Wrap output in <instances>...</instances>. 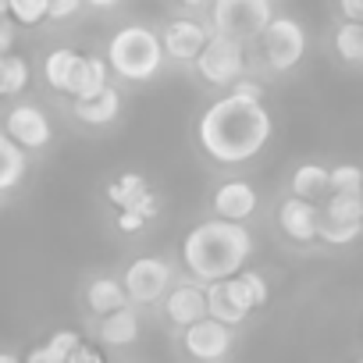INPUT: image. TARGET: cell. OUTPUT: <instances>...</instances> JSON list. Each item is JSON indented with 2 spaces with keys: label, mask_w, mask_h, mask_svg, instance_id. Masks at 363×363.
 Wrapping results in <instances>:
<instances>
[{
  "label": "cell",
  "mask_w": 363,
  "mask_h": 363,
  "mask_svg": "<svg viewBox=\"0 0 363 363\" xmlns=\"http://www.w3.org/2000/svg\"><path fill=\"white\" fill-rule=\"evenodd\" d=\"M271 132H274V121H271L264 100L242 96V93H228V96L214 100L196 125V139H200L203 153L218 164L253 160L267 146Z\"/></svg>",
  "instance_id": "1"
},
{
  "label": "cell",
  "mask_w": 363,
  "mask_h": 363,
  "mask_svg": "<svg viewBox=\"0 0 363 363\" xmlns=\"http://www.w3.org/2000/svg\"><path fill=\"white\" fill-rule=\"evenodd\" d=\"M253 253V235L242 221L211 218L182 239V264L196 281H221L242 271Z\"/></svg>",
  "instance_id": "2"
},
{
  "label": "cell",
  "mask_w": 363,
  "mask_h": 363,
  "mask_svg": "<svg viewBox=\"0 0 363 363\" xmlns=\"http://www.w3.org/2000/svg\"><path fill=\"white\" fill-rule=\"evenodd\" d=\"M164 43L146 26H125L107 43V65L125 82H150L164 65Z\"/></svg>",
  "instance_id": "3"
},
{
  "label": "cell",
  "mask_w": 363,
  "mask_h": 363,
  "mask_svg": "<svg viewBox=\"0 0 363 363\" xmlns=\"http://www.w3.org/2000/svg\"><path fill=\"white\" fill-rule=\"evenodd\" d=\"M267 303V281L257 271H235L232 278L207 281V313L221 324H242Z\"/></svg>",
  "instance_id": "4"
},
{
  "label": "cell",
  "mask_w": 363,
  "mask_h": 363,
  "mask_svg": "<svg viewBox=\"0 0 363 363\" xmlns=\"http://www.w3.org/2000/svg\"><path fill=\"white\" fill-rule=\"evenodd\" d=\"M107 68H111L107 61H100V57H82V54H75V50H68V47L50 50L47 61H43V75H47L50 89H57V93H65V96H72V100L93 96L96 89H104V86H107Z\"/></svg>",
  "instance_id": "5"
},
{
  "label": "cell",
  "mask_w": 363,
  "mask_h": 363,
  "mask_svg": "<svg viewBox=\"0 0 363 363\" xmlns=\"http://www.w3.org/2000/svg\"><path fill=\"white\" fill-rule=\"evenodd\" d=\"M274 18L271 0H211V26L232 40H260L267 22Z\"/></svg>",
  "instance_id": "6"
},
{
  "label": "cell",
  "mask_w": 363,
  "mask_h": 363,
  "mask_svg": "<svg viewBox=\"0 0 363 363\" xmlns=\"http://www.w3.org/2000/svg\"><path fill=\"white\" fill-rule=\"evenodd\" d=\"M193 65H196L200 79H207L211 86H232L246 75L242 40H232L225 33H211V40L203 43V50L196 54Z\"/></svg>",
  "instance_id": "7"
},
{
  "label": "cell",
  "mask_w": 363,
  "mask_h": 363,
  "mask_svg": "<svg viewBox=\"0 0 363 363\" xmlns=\"http://www.w3.org/2000/svg\"><path fill=\"white\" fill-rule=\"evenodd\" d=\"M260 47H264L267 68L278 72V75H285V72H292L303 61V54H306V33H303V26L296 18L278 15L260 33Z\"/></svg>",
  "instance_id": "8"
},
{
  "label": "cell",
  "mask_w": 363,
  "mask_h": 363,
  "mask_svg": "<svg viewBox=\"0 0 363 363\" xmlns=\"http://www.w3.org/2000/svg\"><path fill=\"white\" fill-rule=\"evenodd\" d=\"M121 285H125L128 303L150 306V303H157L160 296H167V289H171V264L160 260V257H139V260H132V264L125 267Z\"/></svg>",
  "instance_id": "9"
},
{
  "label": "cell",
  "mask_w": 363,
  "mask_h": 363,
  "mask_svg": "<svg viewBox=\"0 0 363 363\" xmlns=\"http://www.w3.org/2000/svg\"><path fill=\"white\" fill-rule=\"evenodd\" d=\"M232 342H235L232 324H221V320H214L211 313L200 317V320H193V324H186V335H182V345H186V352H189L193 359H200V363H218V359H225L228 349H232Z\"/></svg>",
  "instance_id": "10"
},
{
  "label": "cell",
  "mask_w": 363,
  "mask_h": 363,
  "mask_svg": "<svg viewBox=\"0 0 363 363\" xmlns=\"http://www.w3.org/2000/svg\"><path fill=\"white\" fill-rule=\"evenodd\" d=\"M4 132L22 146V150H43L47 143H50V135H54V128H50V118L36 107V104H15L11 111H8V121H4Z\"/></svg>",
  "instance_id": "11"
},
{
  "label": "cell",
  "mask_w": 363,
  "mask_h": 363,
  "mask_svg": "<svg viewBox=\"0 0 363 363\" xmlns=\"http://www.w3.org/2000/svg\"><path fill=\"white\" fill-rule=\"evenodd\" d=\"M107 200H111V207H118V211H139L146 221L157 218V196L150 193L146 178L135 174V171L118 174V178L111 182V186H107Z\"/></svg>",
  "instance_id": "12"
},
{
  "label": "cell",
  "mask_w": 363,
  "mask_h": 363,
  "mask_svg": "<svg viewBox=\"0 0 363 363\" xmlns=\"http://www.w3.org/2000/svg\"><path fill=\"white\" fill-rule=\"evenodd\" d=\"M211 26H200L193 18H178L164 29L160 43H164V54L174 57V61H196V54L203 50V43L211 40Z\"/></svg>",
  "instance_id": "13"
},
{
  "label": "cell",
  "mask_w": 363,
  "mask_h": 363,
  "mask_svg": "<svg viewBox=\"0 0 363 363\" xmlns=\"http://www.w3.org/2000/svg\"><path fill=\"white\" fill-rule=\"evenodd\" d=\"M278 225H281V232H285L292 242H313V239H317V228H320V207H317L313 200L289 196V200L278 207Z\"/></svg>",
  "instance_id": "14"
},
{
  "label": "cell",
  "mask_w": 363,
  "mask_h": 363,
  "mask_svg": "<svg viewBox=\"0 0 363 363\" xmlns=\"http://www.w3.org/2000/svg\"><path fill=\"white\" fill-rule=\"evenodd\" d=\"M211 207H214V218L246 221L257 211V189L250 186V182H242V178H228V182H221V186L214 189Z\"/></svg>",
  "instance_id": "15"
},
{
  "label": "cell",
  "mask_w": 363,
  "mask_h": 363,
  "mask_svg": "<svg viewBox=\"0 0 363 363\" xmlns=\"http://www.w3.org/2000/svg\"><path fill=\"white\" fill-rule=\"evenodd\" d=\"M164 313L171 324H193L200 317H207V289L196 281H182L164 296Z\"/></svg>",
  "instance_id": "16"
},
{
  "label": "cell",
  "mask_w": 363,
  "mask_h": 363,
  "mask_svg": "<svg viewBox=\"0 0 363 363\" xmlns=\"http://www.w3.org/2000/svg\"><path fill=\"white\" fill-rule=\"evenodd\" d=\"M72 111H75V118L86 121V125H107V121H114V118L121 114V93L107 82V86L96 89L93 96H79V100L72 104Z\"/></svg>",
  "instance_id": "17"
},
{
  "label": "cell",
  "mask_w": 363,
  "mask_h": 363,
  "mask_svg": "<svg viewBox=\"0 0 363 363\" xmlns=\"http://www.w3.org/2000/svg\"><path fill=\"white\" fill-rule=\"evenodd\" d=\"M29 171V150H22L8 132H0V196L15 193Z\"/></svg>",
  "instance_id": "18"
},
{
  "label": "cell",
  "mask_w": 363,
  "mask_h": 363,
  "mask_svg": "<svg viewBox=\"0 0 363 363\" xmlns=\"http://www.w3.org/2000/svg\"><path fill=\"white\" fill-rule=\"evenodd\" d=\"M100 338H104L107 345H114V349L132 345V342L139 338V313H135L128 303L118 306V310H111L107 317H100Z\"/></svg>",
  "instance_id": "19"
},
{
  "label": "cell",
  "mask_w": 363,
  "mask_h": 363,
  "mask_svg": "<svg viewBox=\"0 0 363 363\" xmlns=\"http://www.w3.org/2000/svg\"><path fill=\"white\" fill-rule=\"evenodd\" d=\"M125 303H128L125 285H121L118 278H111V274H100V278H93V281L86 285V306H89L96 317H107L111 310H118V306H125Z\"/></svg>",
  "instance_id": "20"
},
{
  "label": "cell",
  "mask_w": 363,
  "mask_h": 363,
  "mask_svg": "<svg viewBox=\"0 0 363 363\" xmlns=\"http://www.w3.org/2000/svg\"><path fill=\"white\" fill-rule=\"evenodd\" d=\"M289 186H292V196H303V200L320 203V200H328V167L306 160V164H299V167L292 171Z\"/></svg>",
  "instance_id": "21"
},
{
  "label": "cell",
  "mask_w": 363,
  "mask_h": 363,
  "mask_svg": "<svg viewBox=\"0 0 363 363\" xmlns=\"http://www.w3.org/2000/svg\"><path fill=\"white\" fill-rule=\"evenodd\" d=\"M335 54L345 65H363V22H342L335 29Z\"/></svg>",
  "instance_id": "22"
},
{
  "label": "cell",
  "mask_w": 363,
  "mask_h": 363,
  "mask_svg": "<svg viewBox=\"0 0 363 363\" xmlns=\"http://www.w3.org/2000/svg\"><path fill=\"white\" fill-rule=\"evenodd\" d=\"M29 86V61L18 54H0V96H15Z\"/></svg>",
  "instance_id": "23"
},
{
  "label": "cell",
  "mask_w": 363,
  "mask_h": 363,
  "mask_svg": "<svg viewBox=\"0 0 363 363\" xmlns=\"http://www.w3.org/2000/svg\"><path fill=\"white\" fill-rule=\"evenodd\" d=\"M320 218L331 221H363V193H328Z\"/></svg>",
  "instance_id": "24"
},
{
  "label": "cell",
  "mask_w": 363,
  "mask_h": 363,
  "mask_svg": "<svg viewBox=\"0 0 363 363\" xmlns=\"http://www.w3.org/2000/svg\"><path fill=\"white\" fill-rule=\"evenodd\" d=\"M363 235V221H331V218H320V228H317V239L328 242V246H349Z\"/></svg>",
  "instance_id": "25"
},
{
  "label": "cell",
  "mask_w": 363,
  "mask_h": 363,
  "mask_svg": "<svg viewBox=\"0 0 363 363\" xmlns=\"http://www.w3.org/2000/svg\"><path fill=\"white\" fill-rule=\"evenodd\" d=\"M328 193H363V167L356 164L328 167Z\"/></svg>",
  "instance_id": "26"
},
{
  "label": "cell",
  "mask_w": 363,
  "mask_h": 363,
  "mask_svg": "<svg viewBox=\"0 0 363 363\" xmlns=\"http://www.w3.org/2000/svg\"><path fill=\"white\" fill-rule=\"evenodd\" d=\"M47 11H50V0H8V15L18 26H40L47 22Z\"/></svg>",
  "instance_id": "27"
},
{
  "label": "cell",
  "mask_w": 363,
  "mask_h": 363,
  "mask_svg": "<svg viewBox=\"0 0 363 363\" xmlns=\"http://www.w3.org/2000/svg\"><path fill=\"white\" fill-rule=\"evenodd\" d=\"M79 342H82V338H79V331H54V335H50V342H47V352H50L57 363H65Z\"/></svg>",
  "instance_id": "28"
},
{
  "label": "cell",
  "mask_w": 363,
  "mask_h": 363,
  "mask_svg": "<svg viewBox=\"0 0 363 363\" xmlns=\"http://www.w3.org/2000/svg\"><path fill=\"white\" fill-rule=\"evenodd\" d=\"M79 8H82V0H50L47 18H50V22H61V18H72Z\"/></svg>",
  "instance_id": "29"
},
{
  "label": "cell",
  "mask_w": 363,
  "mask_h": 363,
  "mask_svg": "<svg viewBox=\"0 0 363 363\" xmlns=\"http://www.w3.org/2000/svg\"><path fill=\"white\" fill-rule=\"evenodd\" d=\"M118 232H125V235H132V232H139L143 225H146V218L139 214V211H118Z\"/></svg>",
  "instance_id": "30"
},
{
  "label": "cell",
  "mask_w": 363,
  "mask_h": 363,
  "mask_svg": "<svg viewBox=\"0 0 363 363\" xmlns=\"http://www.w3.org/2000/svg\"><path fill=\"white\" fill-rule=\"evenodd\" d=\"M65 363H107V359H104V352H96L93 345H86V342H79V345L72 349V356H68Z\"/></svg>",
  "instance_id": "31"
},
{
  "label": "cell",
  "mask_w": 363,
  "mask_h": 363,
  "mask_svg": "<svg viewBox=\"0 0 363 363\" xmlns=\"http://www.w3.org/2000/svg\"><path fill=\"white\" fill-rule=\"evenodd\" d=\"M338 11L349 22H363V0H338Z\"/></svg>",
  "instance_id": "32"
},
{
  "label": "cell",
  "mask_w": 363,
  "mask_h": 363,
  "mask_svg": "<svg viewBox=\"0 0 363 363\" xmlns=\"http://www.w3.org/2000/svg\"><path fill=\"white\" fill-rule=\"evenodd\" d=\"M232 93H242V96H257V100H264V89H260L257 82H250V79L232 82Z\"/></svg>",
  "instance_id": "33"
},
{
  "label": "cell",
  "mask_w": 363,
  "mask_h": 363,
  "mask_svg": "<svg viewBox=\"0 0 363 363\" xmlns=\"http://www.w3.org/2000/svg\"><path fill=\"white\" fill-rule=\"evenodd\" d=\"M8 47H11V29L4 26V18H0V54H8Z\"/></svg>",
  "instance_id": "34"
},
{
  "label": "cell",
  "mask_w": 363,
  "mask_h": 363,
  "mask_svg": "<svg viewBox=\"0 0 363 363\" xmlns=\"http://www.w3.org/2000/svg\"><path fill=\"white\" fill-rule=\"evenodd\" d=\"M182 8H189V11H203V8H211V0H178Z\"/></svg>",
  "instance_id": "35"
},
{
  "label": "cell",
  "mask_w": 363,
  "mask_h": 363,
  "mask_svg": "<svg viewBox=\"0 0 363 363\" xmlns=\"http://www.w3.org/2000/svg\"><path fill=\"white\" fill-rule=\"evenodd\" d=\"M82 4H89V8H96V11H107V8L121 4V0H82Z\"/></svg>",
  "instance_id": "36"
},
{
  "label": "cell",
  "mask_w": 363,
  "mask_h": 363,
  "mask_svg": "<svg viewBox=\"0 0 363 363\" xmlns=\"http://www.w3.org/2000/svg\"><path fill=\"white\" fill-rule=\"evenodd\" d=\"M0 363H22L18 356H11V352H0Z\"/></svg>",
  "instance_id": "37"
},
{
  "label": "cell",
  "mask_w": 363,
  "mask_h": 363,
  "mask_svg": "<svg viewBox=\"0 0 363 363\" xmlns=\"http://www.w3.org/2000/svg\"><path fill=\"white\" fill-rule=\"evenodd\" d=\"M8 15V0H0V18H4Z\"/></svg>",
  "instance_id": "38"
}]
</instances>
